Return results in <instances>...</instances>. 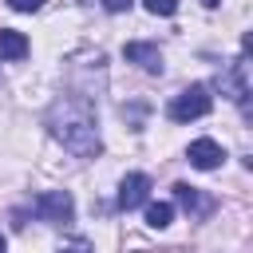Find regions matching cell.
<instances>
[{
  "label": "cell",
  "mask_w": 253,
  "mask_h": 253,
  "mask_svg": "<svg viewBox=\"0 0 253 253\" xmlns=\"http://www.w3.org/2000/svg\"><path fill=\"white\" fill-rule=\"evenodd\" d=\"M47 130H51V138H55L63 150H71L75 158H95V154L103 150L99 126H95V111H91V103L79 99V95H63V99L51 103V111H47Z\"/></svg>",
  "instance_id": "1"
},
{
  "label": "cell",
  "mask_w": 253,
  "mask_h": 253,
  "mask_svg": "<svg viewBox=\"0 0 253 253\" xmlns=\"http://www.w3.org/2000/svg\"><path fill=\"white\" fill-rule=\"evenodd\" d=\"M210 107H213V99H210V87L194 83V87H186L182 95H174V99H170L166 115H170L174 123H190V119H202V115H210Z\"/></svg>",
  "instance_id": "2"
},
{
  "label": "cell",
  "mask_w": 253,
  "mask_h": 253,
  "mask_svg": "<svg viewBox=\"0 0 253 253\" xmlns=\"http://www.w3.org/2000/svg\"><path fill=\"white\" fill-rule=\"evenodd\" d=\"M221 91L249 115V63H245V55L241 59H233L225 71H221Z\"/></svg>",
  "instance_id": "3"
},
{
  "label": "cell",
  "mask_w": 253,
  "mask_h": 253,
  "mask_svg": "<svg viewBox=\"0 0 253 253\" xmlns=\"http://www.w3.org/2000/svg\"><path fill=\"white\" fill-rule=\"evenodd\" d=\"M43 221H51V225H63V221H71V213H75V202H71V194L67 190H47V194H40L36 198V206H32Z\"/></svg>",
  "instance_id": "4"
},
{
  "label": "cell",
  "mask_w": 253,
  "mask_h": 253,
  "mask_svg": "<svg viewBox=\"0 0 253 253\" xmlns=\"http://www.w3.org/2000/svg\"><path fill=\"white\" fill-rule=\"evenodd\" d=\"M186 158H190V166H198V170H217V166L225 162V150H221L213 138H194L190 150H186Z\"/></svg>",
  "instance_id": "5"
},
{
  "label": "cell",
  "mask_w": 253,
  "mask_h": 253,
  "mask_svg": "<svg viewBox=\"0 0 253 253\" xmlns=\"http://www.w3.org/2000/svg\"><path fill=\"white\" fill-rule=\"evenodd\" d=\"M150 198V178L146 174H126L119 182V210H138Z\"/></svg>",
  "instance_id": "6"
},
{
  "label": "cell",
  "mask_w": 253,
  "mask_h": 253,
  "mask_svg": "<svg viewBox=\"0 0 253 253\" xmlns=\"http://www.w3.org/2000/svg\"><path fill=\"white\" fill-rule=\"evenodd\" d=\"M123 55H126L130 63H138L142 71H150V75H154V71H162V51H158L154 43H126V47H123Z\"/></svg>",
  "instance_id": "7"
},
{
  "label": "cell",
  "mask_w": 253,
  "mask_h": 253,
  "mask_svg": "<svg viewBox=\"0 0 253 253\" xmlns=\"http://www.w3.org/2000/svg\"><path fill=\"white\" fill-rule=\"evenodd\" d=\"M174 202L186 210V213H210V198H202L194 186H186V182H178L174 186Z\"/></svg>",
  "instance_id": "8"
},
{
  "label": "cell",
  "mask_w": 253,
  "mask_h": 253,
  "mask_svg": "<svg viewBox=\"0 0 253 253\" xmlns=\"http://www.w3.org/2000/svg\"><path fill=\"white\" fill-rule=\"evenodd\" d=\"M0 55L4 59H24L28 55V36L16 28H0Z\"/></svg>",
  "instance_id": "9"
},
{
  "label": "cell",
  "mask_w": 253,
  "mask_h": 253,
  "mask_svg": "<svg viewBox=\"0 0 253 253\" xmlns=\"http://www.w3.org/2000/svg\"><path fill=\"white\" fill-rule=\"evenodd\" d=\"M142 206H146V225L150 229H166L170 225V217H174L170 202H142Z\"/></svg>",
  "instance_id": "10"
},
{
  "label": "cell",
  "mask_w": 253,
  "mask_h": 253,
  "mask_svg": "<svg viewBox=\"0 0 253 253\" xmlns=\"http://www.w3.org/2000/svg\"><path fill=\"white\" fill-rule=\"evenodd\" d=\"M150 16H174L178 12V0H142Z\"/></svg>",
  "instance_id": "11"
},
{
  "label": "cell",
  "mask_w": 253,
  "mask_h": 253,
  "mask_svg": "<svg viewBox=\"0 0 253 253\" xmlns=\"http://www.w3.org/2000/svg\"><path fill=\"white\" fill-rule=\"evenodd\" d=\"M8 4H12L16 12H40V8H43V0H8Z\"/></svg>",
  "instance_id": "12"
},
{
  "label": "cell",
  "mask_w": 253,
  "mask_h": 253,
  "mask_svg": "<svg viewBox=\"0 0 253 253\" xmlns=\"http://www.w3.org/2000/svg\"><path fill=\"white\" fill-rule=\"evenodd\" d=\"M130 4H134V0H103V8H107V12H126Z\"/></svg>",
  "instance_id": "13"
},
{
  "label": "cell",
  "mask_w": 253,
  "mask_h": 253,
  "mask_svg": "<svg viewBox=\"0 0 253 253\" xmlns=\"http://www.w3.org/2000/svg\"><path fill=\"white\" fill-rule=\"evenodd\" d=\"M202 4H206V8H217V4H221V0H202Z\"/></svg>",
  "instance_id": "14"
},
{
  "label": "cell",
  "mask_w": 253,
  "mask_h": 253,
  "mask_svg": "<svg viewBox=\"0 0 253 253\" xmlns=\"http://www.w3.org/2000/svg\"><path fill=\"white\" fill-rule=\"evenodd\" d=\"M0 249H4V233H0Z\"/></svg>",
  "instance_id": "15"
}]
</instances>
